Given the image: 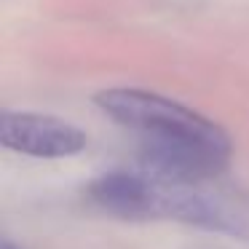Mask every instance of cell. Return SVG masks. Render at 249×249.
I'll list each match as a JSON object with an SVG mask.
<instances>
[{
	"label": "cell",
	"instance_id": "obj_2",
	"mask_svg": "<svg viewBox=\"0 0 249 249\" xmlns=\"http://www.w3.org/2000/svg\"><path fill=\"white\" fill-rule=\"evenodd\" d=\"M99 209L124 220H172L249 241V196L222 177L107 172L89 185Z\"/></svg>",
	"mask_w": 249,
	"mask_h": 249
},
{
	"label": "cell",
	"instance_id": "obj_4",
	"mask_svg": "<svg viewBox=\"0 0 249 249\" xmlns=\"http://www.w3.org/2000/svg\"><path fill=\"white\" fill-rule=\"evenodd\" d=\"M0 249H14V244L11 241H3V247H0Z\"/></svg>",
	"mask_w": 249,
	"mask_h": 249
},
{
	"label": "cell",
	"instance_id": "obj_1",
	"mask_svg": "<svg viewBox=\"0 0 249 249\" xmlns=\"http://www.w3.org/2000/svg\"><path fill=\"white\" fill-rule=\"evenodd\" d=\"M97 107L140 137V166L169 177H217L231 161V137L188 105L145 89H105Z\"/></svg>",
	"mask_w": 249,
	"mask_h": 249
},
{
	"label": "cell",
	"instance_id": "obj_3",
	"mask_svg": "<svg viewBox=\"0 0 249 249\" xmlns=\"http://www.w3.org/2000/svg\"><path fill=\"white\" fill-rule=\"evenodd\" d=\"M0 142L6 150L33 158H70L89 145L86 131L67 121L17 110L0 115Z\"/></svg>",
	"mask_w": 249,
	"mask_h": 249
}]
</instances>
